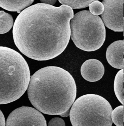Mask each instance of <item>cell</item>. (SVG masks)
Listing matches in <instances>:
<instances>
[{
	"mask_svg": "<svg viewBox=\"0 0 124 126\" xmlns=\"http://www.w3.org/2000/svg\"><path fill=\"white\" fill-rule=\"evenodd\" d=\"M48 126H65V123L62 118L55 117L49 121Z\"/></svg>",
	"mask_w": 124,
	"mask_h": 126,
	"instance_id": "16",
	"label": "cell"
},
{
	"mask_svg": "<svg viewBox=\"0 0 124 126\" xmlns=\"http://www.w3.org/2000/svg\"><path fill=\"white\" fill-rule=\"evenodd\" d=\"M74 16L73 10L67 5L56 7L41 3L29 7L20 12L14 24V43L31 59H53L67 47Z\"/></svg>",
	"mask_w": 124,
	"mask_h": 126,
	"instance_id": "1",
	"label": "cell"
},
{
	"mask_svg": "<svg viewBox=\"0 0 124 126\" xmlns=\"http://www.w3.org/2000/svg\"><path fill=\"white\" fill-rule=\"evenodd\" d=\"M82 77L86 81L95 82L100 80L105 73L102 63L96 59H89L83 63L81 69Z\"/></svg>",
	"mask_w": 124,
	"mask_h": 126,
	"instance_id": "8",
	"label": "cell"
},
{
	"mask_svg": "<svg viewBox=\"0 0 124 126\" xmlns=\"http://www.w3.org/2000/svg\"><path fill=\"white\" fill-rule=\"evenodd\" d=\"M94 0H62L59 1L62 5H67L72 9H84L88 7V5Z\"/></svg>",
	"mask_w": 124,
	"mask_h": 126,
	"instance_id": "14",
	"label": "cell"
},
{
	"mask_svg": "<svg viewBox=\"0 0 124 126\" xmlns=\"http://www.w3.org/2000/svg\"><path fill=\"white\" fill-rule=\"evenodd\" d=\"M112 111L111 105L104 98L87 94L74 102L69 115L72 126H112Z\"/></svg>",
	"mask_w": 124,
	"mask_h": 126,
	"instance_id": "4",
	"label": "cell"
},
{
	"mask_svg": "<svg viewBox=\"0 0 124 126\" xmlns=\"http://www.w3.org/2000/svg\"><path fill=\"white\" fill-rule=\"evenodd\" d=\"M89 7V11L94 16H98L101 15L104 10V7L102 2L98 0H94L90 4Z\"/></svg>",
	"mask_w": 124,
	"mask_h": 126,
	"instance_id": "15",
	"label": "cell"
},
{
	"mask_svg": "<svg viewBox=\"0 0 124 126\" xmlns=\"http://www.w3.org/2000/svg\"><path fill=\"white\" fill-rule=\"evenodd\" d=\"M124 0H104L102 3L104 10L102 20L107 28L115 32L124 31Z\"/></svg>",
	"mask_w": 124,
	"mask_h": 126,
	"instance_id": "7",
	"label": "cell"
},
{
	"mask_svg": "<svg viewBox=\"0 0 124 126\" xmlns=\"http://www.w3.org/2000/svg\"><path fill=\"white\" fill-rule=\"evenodd\" d=\"M41 2L42 3L46 4H48V5H51L53 6L54 4L56 2V0H41Z\"/></svg>",
	"mask_w": 124,
	"mask_h": 126,
	"instance_id": "18",
	"label": "cell"
},
{
	"mask_svg": "<svg viewBox=\"0 0 124 126\" xmlns=\"http://www.w3.org/2000/svg\"><path fill=\"white\" fill-rule=\"evenodd\" d=\"M34 0H0V7L10 11H20L30 6Z\"/></svg>",
	"mask_w": 124,
	"mask_h": 126,
	"instance_id": "10",
	"label": "cell"
},
{
	"mask_svg": "<svg viewBox=\"0 0 124 126\" xmlns=\"http://www.w3.org/2000/svg\"><path fill=\"white\" fill-rule=\"evenodd\" d=\"M69 25L72 40L79 49L93 51L103 45L106 29L99 16L92 15L89 11H82L74 15Z\"/></svg>",
	"mask_w": 124,
	"mask_h": 126,
	"instance_id": "5",
	"label": "cell"
},
{
	"mask_svg": "<svg viewBox=\"0 0 124 126\" xmlns=\"http://www.w3.org/2000/svg\"><path fill=\"white\" fill-rule=\"evenodd\" d=\"M124 69L119 71L115 77L114 90L116 96L120 102L124 104Z\"/></svg>",
	"mask_w": 124,
	"mask_h": 126,
	"instance_id": "11",
	"label": "cell"
},
{
	"mask_svg": "<svg viewBox=\"0 0 124 126\" xmlns=\"http://www.w3.org/2000/svg\"><path fill=\"white\" fill-rule=\"evenodd\" d=\"M14 25L12 16L3 11H0V34H4L11 29Z\"/></svg>",
	"mask_w": 124,
	"mask_h": 126,
	"instance_id": "12",
	"label": "cell"
},
{
	"mask_svg": "<svg viewBox=\"0 0 124 126\" xmlns=\"http://www.w3.org/2000/svg\"><path fill=\"white\" fill-rule=\"evenodd\" d=\"M6 126H47V123L44 116L38 110L22 106L10 114Z\"/></svg>",
	"mask_w": 124,
	"mask_h": 126,
	"instance_id": "6",
	"label": "cell"
},
{
	"mask_svg": "<svg viewBox=\"0 0 124 126\" xmlns=\"http://www.w3.org/2000/svg\"><path fill=\"white\" fill-rule=\"evenodd\" d=\"M112 121L116 126H124V107L121 105L115 109L111 115Z\"/></svg>",
	"mask_w": 124,
	"mask_h": 126,
	"instance_id": "13",
	"label": "cell"
},
{
	"mask_svg": "<svg viewBox=\"0 0 124 126\" xmlns=\"http://www.w3.org/2000/svg\"><path fill=\"white\" fill-rule=\"evenodd\" d=\"M76 86L72 75L63 68L49 66L30 77L28 95L32 105L48 115H61L75 102Z\"/></svg>",
	"mask_w": 124,
	"mask_h": 126,
	"instance_id": "2",
	"label": "cell"
},
{
	"mask_svg": "<svg viewBox=\"0 0 124 126\" xmlns=\"http://www.w3.org/2000/svg\"><path fill=\"white\" fill-rule=\"evenodd\" d=\"M30 79L28 63L18 52L0 46V105L16 101L28 89Z\"/></svg>",
	"mask_w": 124,
	"mask_h": 126,
	"instance_id": "3",
	"label": "cell"
},
{
	"mask_svg": "<svg viewBox=\"0 0 124 126\" xmlns=\"http://www.w3.org/2000/svg\"><path fill=\"white\" fill-rule=\"evenodd\" d=\"M69 112H70V109L68 110L65 113H64L60 115L61 117H67L68 116H69Z\"/></svg>",
	"mask_w": 124,
	"mask_h": 126,
	"instance_id": "19",
	"label": "cell"
},
{
	"mask_svg": "<svg viewBox=\"0 0 124 126\" xmlns=\"http://www.w3.org/2000/svg\"><path fill=\"white\" fill-rule=\"evenodd\" d=\"M0 126H6L5 118L2 111L0 110Z\"/></svg>",
	"mask_w": 124,
	"mask_h": 126,
	"instance_id": "17",
	"label": "cell"
},
{
	"mask_svg": "<svg viewBox=\"0 0 124 126\" xmlns=\"http://www.w3.org/2000/svg\"><path fill=\"white\" fill-rule=\"evenodd\" d=\"M124 40L117 41L112 43L107 49V60L111 66L115 69H124Z\"/></svg>",
	"mask_w": 124,
	"mask_h": 126,
	"instance_id": "9",
	"label": "cell"
}]
</instances>
